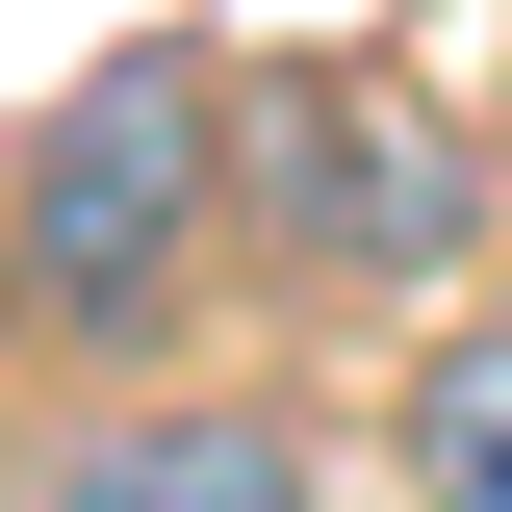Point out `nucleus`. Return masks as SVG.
<instances>
[{
	"mask_svg": "<svg viewBox=\"0 0 512 512\" xmlns=\"http://www.w3.org/2000/svg\"><path fill=\"white\" fill-rule=\"evenodd\" d=\"M205 180H231V103H205V52L77 77V103L26 128V205H0V282H26V333H77V359L180 333V282H205Z\"/></svg>",
	"mask_w": 512,
	"mask_h": 512,
	"instance_id": "f257e3e1",
	"label": "nucleus"
},
{
	"mask_svg": "<svg viewBox=\"0 0 512 512\" xmlns=\"http://www.w3.org/2000/svg\"><path fill=\"white\" fill-rule=\"evenodd\" d=\"M410 487H436V512H512V333H461V359L410 384Z\"/></svg>",
	"mask_w": 512,
	"mask_h": 512,
	"instance_id": "20e7f679",
	"label": "nucleus"
},
{
	"mask_svg": "<svg viewBox=\"0 0 512 512\" xmlns=\"http://www.w3.org/2000/svg\"><path fill=\"white\" fill-rule=\"evenodd\" d=\"M256 154H282V256H308V282H436L461 205H487V180H461V128L384 103V77H282Z\"/></svg>",
	"mask_w": 512,
	"mask_h": 512,
	"instance_id": "f03ea898",
	"label": "nucleus"
},
{
	"mask_svg": "<svg viewBox=\"0 0 512 512\" xmlns=\"http://www.w3.org/2000/svg\"><path fill=\"white\" fill-rule=\"evenodd\" d=\"M26 512H308V436H256V410H128V436H77Z\"/></svg>",
	"mask_w": 512,
	"mask_h": 512,
	"instance_id": "7ed1b4c3",
	"label": "nucleus"
}]
</instances>
